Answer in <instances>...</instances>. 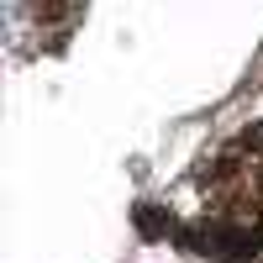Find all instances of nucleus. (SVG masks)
I'll return each instance as SVG.
<instances>
[{"label": "nucleus", "mask_w": 263, "mask_h": 263, "mask_svg": "<svg viewBox=\"0 0 263 263\" xmlns=\"http://www.w3.org/2000/svg\"><path fill=\"white\" fill-rule=\"evenodd\" d=\"M132 221H137V232L147 237V242H153V237H168V232H174V216H168L163 205H137V211H132Z\"/></svg>", "instance_id": "1"}, {"label": "nucleus", "mask_w": 263, "mask_h": 263, "mask_svg": "<svg viewBox=\"0 0 263 263\" xmlns=\"http://www.w3.org/2000/svg\"><path fill=\"white\" fill-rule=\"evenodd\" d=\"M242 147H253V153H263V121H253V126L242 132Z\"/></svg>", "instance_id": "2"}]
</instances>
